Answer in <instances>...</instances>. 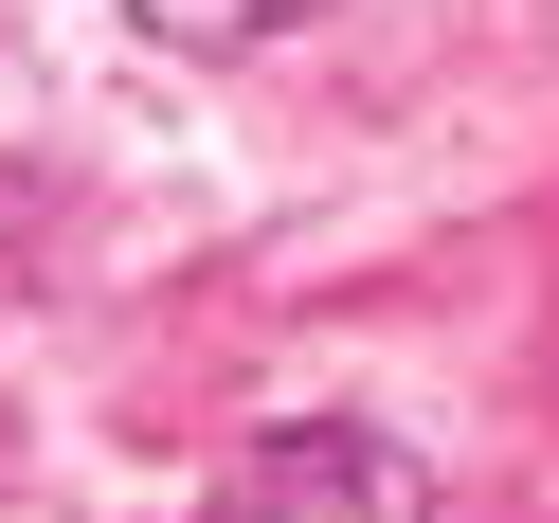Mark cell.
I'll use <instances>...</instances> for the list:
<instances>
[{
  "label": "cell",
  "mask_w": 559,
  "mask_h": 523,
  "mask_svg": "<svg viewBox=\"0 0 559 523\" xmlns=\"http://www.w3.org/2000/svg\"><path fill=\"white\" fill-rule=\"evenodd\" d=\"M127 19H145L163 55H271L289 19H325V0H127Z\"/></svg>",
  "instance_id": "obj_2"
},
{
  "label": "cell",
  "mask_w": 559,
  "mask_h": 523,
  "mask_svg": "<svg viewBox=\"0 0 559 523\" xmlns=\"http://www.w3.org/2000/svg\"><path fill=\"white\" fill-rule=\"evenodd\" d=\"M217 523H433V469L397 433H361V415H307V433L217 469Z\"/></svg>",
  "instance_id": "obj_1"
}]
</instances>
